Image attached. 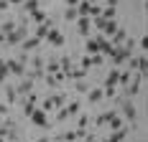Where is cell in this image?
I'll return each mask as SVG.
<instances>
[{
  "instance_id": "d6a6232c",
  "label": "cell",
  "mask_w": 148,
  "mask_h": 142,
  "mask_svg": "<svg viewBox=\"0 0 148 142\" xmlns=\"http://www.w3.org/2000/svg\"><path fill=\"white\" fill-rule=\"evenodd\" d=\"M5 8H10V3H8V0H0V13H3Z\"/></svg>"
},
{
  "instance_id": "6da1fadb",
  "label": "cell",
  "mask_w": 148,
  "mask_h": 142,
  "mask_svg": "<svg viewBox=\"0 0 148 142\" xmlns=\"http://www.w3.org/2000/svg\"><path fill=\"white\" fill-rule=\"evenodd\" d=\"M26 36H28V28H26V26H15L10 33H5V41H3V43H8V46H18Z\"/></svg>"
},
{
  "instance_id": "8d00e7d4",
  "label": "cell",
  "mask_w": 148,
  "mask_h": 142,
  "mask_svg": "<svg viewBox=\"0 0 148 142\" xmlns=\"http://www.w3.org/2000/svg\"><path fill=\"white\" fill-rule=\"evenodd\" d=\"M36 142H51V140H49V137H41V140H36Z\"/></svg>"
},
{
  "instance_id": "484cf974",
  "label": "cell",
  "mask_w": 148,
  "mask_h": 142,
  "mask_svg": "<svg viewBox=\"0 0 148 142\" xmlns=\"http://www.w3.org/2000/svg\"><path fill=\"white\" fill-rule=\"evenodd\" d=\"M49 99H51V104H54V109L64 104V97H61V94H54V97H49Z\"/></svg>"
},
{
  "instance_id": "3957f363",
  "label": "cell",
  "mask_w": 148,
  "mask_h": 142,
  "mask_svg": "<svg viewBox=\"0 0 148 142\" xmlns=\"http://www.w3.org/2000/svg\"><path fill=\"white\" fill-rule=\"evenodd\" d=\"M5 69H8V74H13V76H23L26 64H23V58H10V61H5Z\"/></svg>"
},
{
  "instance_id": "5bb4252c",
  "label": "cell",
  "mask_w": 148,
  "mask_h": 142,
  "mask_svg": "<svg viewBox=\"0 0 148 142\" xmlns=\"http://www.w3.org/2000/svg\"><path fill=\"white\" fill-rule=\"evenodd\" d=\"M87 53H100V38H89L87 41Z\"/></svg>"
},
{
  "instance_id": "ab89813d",
  "label": "cell",
  "mask_w": 148,
  "mask_h": 142,
  "mask_svg": "<svg viewBox=\"0 0 148 142\" xmlns=\"http://www.w3.org/2000/svg\"><path fill=\"white\" fill-rule=\"evenodd\" d=\"M0 142H8V140H5V137H0Z\"/></svg>"
},
{
  "instance_id": "836d02e7",
  "label": "cell",
  "mask_w": 148,
  "mask_h": 142,
  "mask_svg": "<svg viewBox=\"0 0 148 142\" xmlns=\"http://www.w3.org/2000/svg\"><path fill=\"white\" fill-rule=\"evenodd\" d=\"M8 107L10 104H0V114H8Z\"/></svg>"
},
{
  "instance_id": "7402d4cb",
  "label": "cell",
  "mask_w": 148,
  "mask_h": 142,
  "mask_svg": "<svg viewBox=\"0 0 148 142\" xmlns=\"http://www.w3.org/2000/svg\"><path fill=\"white\" fill-rule=\"evenodd\" d=\"M64 112H66V117H77V114H79V104H77V101H72Z\"/></svg>"
},
{
  "instance_id": "7a4b0ae2",
  "label": "cell",
  "mask_w": 148,
  "mask_h": 142,
  "mask_svg": "<svg viewBox=\"0 0 148 142\" xmlns=\"http://www.w3.org/2000/svg\"><path fill=\"white\" fill-rule=\"evenodd\" d=\"M130 56H133V51H128L125 46H115V48H112V53H110V58H112V66H120L123 61H128Z\"/></svg>"
},
{
  "instance_id": "f35d334b",
  "label": "cell",
  "mask_w": 148,
  "mask_h": 142,
  "mask_svg": "<svg viewBox=\"0 0 148 142\" xmlns=\"http://www.w3.org/2000/svg\"><path fill=\"white\" fill-rule=\"evenodd\" d=\"M3 41H5V36H3V33H0V43H3Z\"/></svg>"
},
{
  "instance_id": "8992f818",
  "label": "cell",
  "mask_w": 148,
  "mask_h": 142,
  "mask_svg": "<svg viewBox=\"0 0 148 142\" xmlns=\"http://www.w3.org/2000/svg\"><path fill=\"white\" fill-rule=\"evenodd\" d=\"M118 104L123 107V117H125V119H130V122H133L135 117H138V112H135V107H133V104H130L128 99H118Z\"/></svg>"
},
{
  "instance_id": "30bf717a",
  "label": "cell",
  "mask_w": 148,
  "mask_h": 142,
  "mask_svg": "<svg viewBox=\"0 0 148 142\" xmlns=\"http://www.w3.org/2000/svg\"><path fill=\"white\" fill-rule=\"evenodd\" d=\"M110 38H112V41H110V43H112V46H123L128 36H125V30H123V28H118V30H115V33H112V36H110Z\"/></svg>"
},
{
  "instance_id": "1f68e13d",
  "label": "cell",
  "mask_w": 148,
  "mask_h": 142,
  "mask_svg": "<svg viewBox=\"0 0 148 142\" xmlns=\"http://www.w3.org/2000/svg\"><path fill=\"white\" fill-rule=\"evenodd\" d=\"M44 112H54V104H51V99L44 101Z\"/></svg>"
},
{
  "instance_id": "4316f807",
  "label": "cell",
  "mask_w": 148,
  "mask_h": 142,
  "mask_svg": "<svg viewBox=\"0 0 148 142\" xmlns=\"http://www.w3.org/2000/svg\"><path fill=\"white\" fill-rule=\"evenodd\" d=\"M46 71H49V76H54V74H59V64H56V61H51V64L46 66Z\"/></svg>"
},
{
  "instance_id": "60d3db41",
  "label": "cell",
  "mask_w": 148,
  "mask_h": 142,
  "mask_svg": "<svg viewBox=\"0 0 148 142\" xmlns=\"http://www.w3.org/2000/svg\"><path fill=\"white\" fill-rule=\"evenodd\" d=\"M87 142H92V137H89V140H87Z\"/></svg>"
},
{
  "instance_id": "52a82bcc",
  "label": "cell",
  "mask_w": 148,
  "mask_h": 142,
  "mask_svg": "<svg viewBox=\"0 0 148 142\" xmlns=\"http://www.w3.org/2000/svg\"><path fill=\"white\" fill-rule=\"evenodd\" d=\"M38 43H41V38H36V36H26V38H23V41H21V51H23V53H28V51H33V48H36V46H38Z\"/></svg>"
},
{
  "instance_id": "ffe728a7",
  "label": "cell",
  "mask_w": 148,
  "mask_h": 142,
  "mask_svg": "<svg viewBox=\"0 0 148 142\" xmlns=\"http://www.w3.org/2000/svg\"><path fill=\"white\" fill-rule=\"evenodd\" d=\"M100 15H102L105 20H112V18H115V5H107V8H105Z\"/></svg>"
},
{
  "instance_id": "603a6c76",
  "label": "cell",
  "mask_w": 148,
  "mask_h": 142,
  "mask_svg": "<svg viewBox=\"0 0 148 142\" xmlns=\"http://www.w3.org/2000/svg\"><path fill=\"white\" fill-rule=\"evenodd\" d=\"M59 66L64 69V76H66V74H69V69H72L74 64H72V58H69V56H64V58H61V64H59Z\"/></svg>"
},
{
  "instance_id": "d4e9b609",
  "label": "cell",
  "mask_w": 148,
  "mask_h": 142,
  "mask_svg": "<svg viewBox=\"0 0 148 142\" xmlns=\"http://www.w3.org/2000/svg\"><path fill=\"white\" fill-rule=\"evenodd\" d=\"M10 74H8V69H5V58H0V81H5Z\"/></svg>"
},
{
  "instance_id": "277c9868",
  "label": "cell",
  "mask_w": 148,
  "mask_h": 142,
  "mask_svg": "<svg viewBox=\"0 0 148 142\" xmlns=\"http://www.w3.org/2000/svg\"><path fill=\"white\" fill-rule=\"evenodd\" d=\"M28 117H31V122H33L36 127H49V124H51V122H49V112H44V109H33Z\"/></svg>"
},
{
  "instance_id": "9a60e30c",
  "label": "cell",
  "mask_w": 148,
  "mask_h": 142,
  "mask_svg": "<svg viewBox=\"0 0 148 142\" xmlns=\"http://www.w3.org/2000/svg\"><path fill=\"white\" fill-rule=\"evenodd\" d=\"M84 74H87V69H82V66H72L66 76H72V79H84Z\"/></svg>"
},
{
  "instance_id": "74e56055",
  "label": "cell",
  "mask_w": 148,
  "mask_h": 142,
  "mask_svg": "<svg viewBox=\"0 0 148 142\" xmlns=\"http://www.w3.org/2000/svg\"><path fill=\"white\" fill-rule=\"evenodd\" d=\"M8 3H10V5H15V3H23V0H8Z\"/></svg>"
},
{
  "instance_id": "83f0119b",
  "label": "cell",
  "mask_w": 148,
  "mask_h": 142,
  "mask_svg": "<svg viewBox=\"0 0 148 142\" xmlns=\"http://www.w3.org/2000/svg\"><path fill=\"white\" fill-rule=\"evenodd\" d=\"M13 28H15V23H13V20H8V23H3V28H0V33L5 36V33H10Z\"/></svg>"
},
{
  "instance_id": "5b68a950",
  "label": "cell",
  "mask_w": 148,
  "mask_h": 142,
  "mask_svg": "<svg viewBox=\"0 0 148 142\" xmlns=\"http://www.w3.org/2000/svg\"><path fill=\"white\" fill-rule=\"evenodd\" d=\"M77 30H79L82 36H89V33H92V18H89V15H79V18H77Z\"/></svg>"
},
{
  "instance_id": "f1b7e54d",
  "label": "cell",
  "mask_w": 148,
  "mask_h": 142,
  "mask_svg": "<svg viewBox=\"0 0 148 142\" xmlns=\"http://www.w3.org/2000/svg\"><path fill=\"white\" fill-rule=\"evenodd\" d=\"M100 13H102V8L92 3V8H89V18H97V15H100Z\"/></svg>"
},
{
  "instance_id": "e575fe53",
  "label": "cell",
  "mask_w": 148,
  "mask_h": 142,
  "mask_svg": "<svg viewBox=\"0 0 148 142\" xmlns=\"http://www.w3.org/2000/svg\"><path fill=\"white\" fill-rule=\"evenodd\" d=\"M66 5H69V8H77V5H79V0H66Z\"/></svg>"
},
{
  "instance_id": "7c38bea8",
  "label": "cell",
  "mask_w": 148,
  "mask_h": 142,
  "mask_svg": "<svg viewBox=\"0 0 148 142\" xmlns=\"http://www.w3.org/2000/svg\"><path fill=\"white\" fill-rule=\"evenodd\" d=\"M15 91H18V94H31V91H33V84H31V79L21 81V84L15 86Z\"/></svg>"
},
{
  "instance_id": "8fae6325",
  "label": "cell",
  "mask_w": 148,
  "mask_h": 142,
  "mask_svg": "<svg viewBox=\"0 0 148 142\" xmlns=\"http://www.w3.org/2000/svg\"><path fill=\"white\" fill-rule=\"evenodd\" d=\"M125 135H128V129H125V127H120V129H112V135H110V137H107L105 142H120L123 137H125Z\"/></svg>"
},
{
  "instance_id": "d6986e66",
  "label": "cell",
  "mask_w": 148,
  "mask_h": 142,
  "mask_svg": "<svg viewBox=\"0 0 148 142\" xmlns=\"http://www.w3.org/2000/svg\"><path fill=\"white\" fill-rule=\"evenodd\" d=\"M44 20H46V13H44V10H33V13H31V23H38V26H41Z\"/></svg>"
},
{
  "instance_id": "ba28073f",
  "label": "cell",
  "mask_w": 148,
  "mask_h": 142,
  "mask_svg": "<svg viewBox=\"0 0 148 142\" xmlns=\"http://www.w3.org/2000/svg\"><path fill=\"white\" fill-rule=\"evenodd\" d=\"M46 41L51 43V46H64V36H61L56 28H51L49 33H46Z\"/></svg>"
},
{
  "instance_id": "f546056e",
  "label": "cell",
  "mask_w": 148,
  "mask_h": 142,
  "mask_svg": "<svg viewBox=\"0 0 148 142\" xmlns=\"http://www.w3.org/2000/svg\"><path fill=\"white\" fill-rule=\"evenodd\" d=\"M89 66H92V58H89V53L84 58H82V69H89Z\"/></svg>"
},
{
  "instance_id": "44dd1931",
  "label": "cell",
  "mask_w": 148,
  "mask_h": 142,
  "mask_svg": "<svg viewBox=\"0 0 148 142\" xmlns=\"http://www.w3.org/2000/svg\"><path fill=\"white\" fill-rule=\"evenodd\" d=\"M77 18H79L77 8H66V13H64V20H69V23H72V20H77Z\"/></svg>"
},
{
  "instance_id": "4dcf8cb0",
  "label": "cell",
  "mask_w": 148,
  "mask_h": 142,
  "mask_svg": "<svg viewBox=\"0 0 148 142\" xmlns=\"http://www.w3.org/2000/svg\"><path fill=\"white\" fill-rule=\"evenodd\" d=\"M87 124H89L87 117H79V129H87Z\"/></svg>"
},
{
  "instance_id": "d590c367",
  "label": "cell",
  "mask_w": 148,
  "mask_h": 142,
  "mask_svg": "<svg viewBox=\"0 0 148 142\" xmlns=\"http://www.w3.org/2000/svg\"><path fill=\"white\" fill-rule=\"evenodd\" d=\"M105 3H107V5H118L120 0H105Z\"/></svg>"
},
{
  "instance_id": "4fadbf2b",
  "label": "cell",
  "mask_w": 148,
  "mask_h": 142,
  "mask_svg": "<svg viewBox=\"0 0 148 142\" xmlns=\"http://www.w3.org/2000/svg\"><path fill=\"white\" fill-rule=\"evenodd\" d=\"M89 101H92V104H97V101H102V97H105V91L102 89H89Z\"/></svg>"
},
{
  "instance_id": "e0dca14e",
  "label": "cell",
  "mask_w": 148,
  "mask_h": 142,
  "mask_svg": "<svg viewBox=\"0 0 148 142\" xmlns=\"http://www.w3.org/2000/svg\"><path fill=\"white\" fill-rule=\"evenodd\" d=\"M5 99H8V104H15V99H18L15 86H5Z\"/></svg>"
},
{
  "instance_id": "2e32d148",
  "label": "cell",
  "mask_w": 148,
  "mask_h": 142,
  "mask_svg": "<svg viewBox=\"0 0 148 142\" xmlns=\"http://www.w3.org/2000/svg\"><path fill=\"white\" fill-rule=\"evenodd\" d=\"M128 86V89H125V94H128V97H135V94H138V91H140V81H130V84H125Z\"/></svg>"
},
{
  "instance_id": "cb8c5ba5",
  "label": "cell",
  "mask_w": 148,
  "mask_h": 142,
  "mask_svg": "<svg viewBox=\"0 0 148 142\" xmlns=\"http://www.w3.org/2000/svg\"><path fill=\"white\" fill-rule=\"evenodd\" d=\"M130 79H133V76H130V71H123V74L118 76V84H130Z\"/></svg>"
},
{
  "instance_id": "9c48e42d",
  "label": "cell",
  "mask_w": 148,
  "mask_h": 142,
  "mask_svg": "<svg viewBox=\"0 0 148 142\" xmlns=\"http://www.w3.org/2000/svg\"><path fill=\"white\" fill-rule=\"evenodd\" d=\"M118 28H120V26H118V20H115V18H112V20H105V26H102V38H110Z\"/></svg>"
},
{
  "instance_id": "ac0fdd59",
  "label": "cell",
  "mask_w": 148,
  "mask_h": 142,
  "mask_svg": "<svg viewBox=\"0 0 148 142\" xmlns=\"http://www.w3.org/2000/svg\"><path fill=\"white\" fill-rule=\"evenodd\" d=\"M23 10L26 13H33V10H38V0H23Z\"/></svg>"
}]
</instances>
